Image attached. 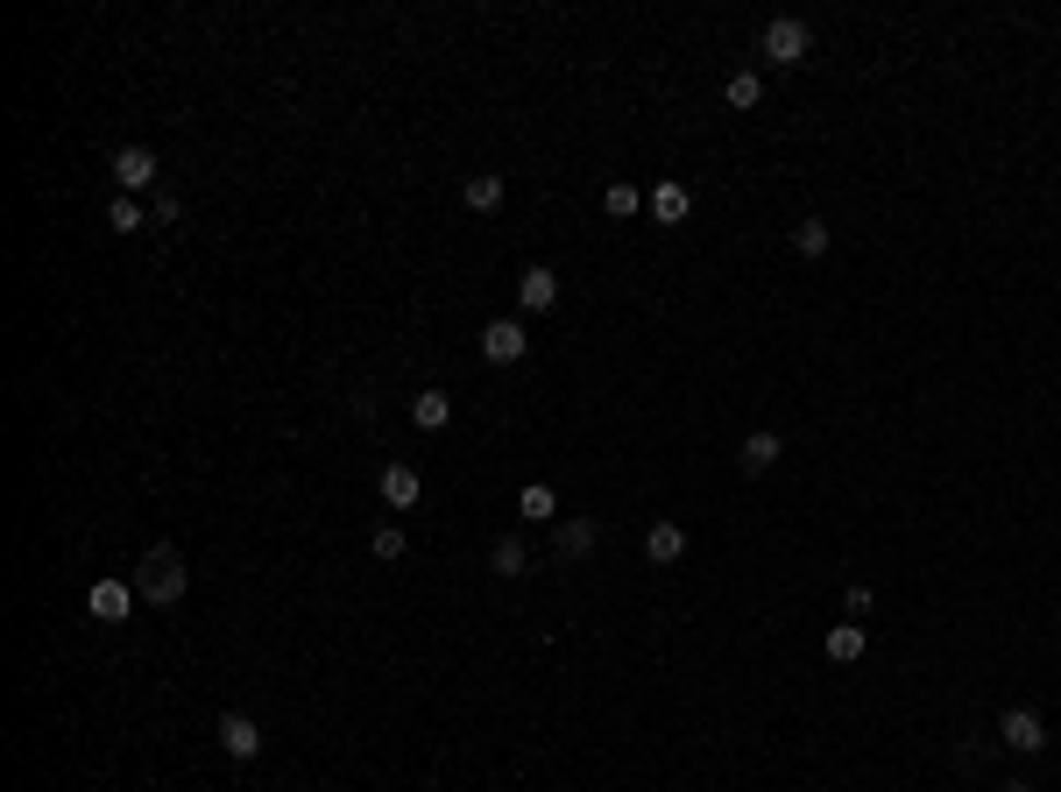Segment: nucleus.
I'll use <instances>...</instances> for the list:
<instances>
[{"instance_id": "nucleus-1", "label": "nucleus", "mask_w": 1061, "mask_h": 792, "mask_svg": "<svg viewBox=\"0 0 1061 792\" xmlns=\"http://www.w3.org/2000/svg\"><path fill=\"white\" fill-rule=\"evenodd\" d=\"M185 559H177L170 545H156V552H142V574H134V594H142V602H156V608H177L185 602Z\"/></svg>"}, {"instance_id": "nucleus-2", "label": "nucleus", "mask_w": 1061, "mask_h": 792, "mask_svg": "<svg viewBox=\"0 0 1061 792\" xmlns=\"http://www.w3.org/2000/svg\"><path fill=\"white\" fill-rule=\"evenodd\" d=\"M114 191L121 199H142V191H156V177H163V163H156V149H142V142H121L114 149Z\"/></svg>"}, {"instance_id": "nucleus-3", "label": "nucleus", "mask_w": 1061, "mask_h": 792, "mask_svg": "<svg viewBox=\"0 0 1061 792\" xmlns=\"http://www.w3.org/2000/svg\"><path fill=\"white\" fill-rule=\"evenodd\" d=\"M757 50L771 57V64H806V50H814V36H806L800 14H779V22H765V36H757Z\"/></svg>"}, {"instance_id": "nucleus-4", "label": "nucleus", "mask_w": 1061, "mask_h": 792, "mask_svg": "<svg viewBox=\"0 0 1061 792\" xmlns=\"http://www.w3.org/2000/svg\"><path fill=\"white\" fill-rule=\"evenodd\" d=\"M524 354H531V333H524V319H488V326H482V362L510 368V362H524Z\"/></svg>"}, {"instance_id": "nucleus-5", "label": "nucleus", "mask_w": 1061, "mask_h": 792, "mask_svg": "<svg viewBox=\"0 0 1061 792\" xmlns=\"http://www.w3.org/2000/svg\"><path fill=\"white\" fill-rule=\"evenodd\" d=\"M998 736H1005V750H1019V757H1034L1040 743H1048V722H1040L1034 708H1005L998 714Z\"/></svg>"}, {"instance_id": "nucleus-6", "label": "nucleus", "mask_w": 1061, "mask_h": 792, "mask_svg": "<svg viewBox=\"0 0 1061 792\" xmlns=\"http://www.w3.org/2000/svg\"><path fill=\"white\" fill-rule=\"evenodd\" d=\"M213 736H220V750L241 757V765H248V757H262V722H256V714H220Z\"/></svg>"}, {"instance_id": "nucleus-7", "label": "nucleus", "mask_w": 1061, "mask_h": 792, "mask_svg": "<svg viewBox=\"0 0 1061 792\" xmlns=\"http://www.w3.org/2000/svg\"><path fill=\"white\" fill-rule=\"evenodd\" d=\"M85 608H93V623H128L134 588L128 580H93V588H85Z\"/></svg>"}, {"instance_id": "nucleus-8", "label": "nucleus", "mask_w": 1061, "mask_h": 792, "mask_svg": "<svg viewBox=\"0 0 1061 792\" xmlns=\"http://www.w3.org/2000/svg\"><path fill=\"white\" fill-rule=\"evenodd\" d=\"M417 496H425L417 468L411 460H390V468H382V503H390V510H417Z\"/></svg>"}, {"instance_id": "nucleus-9", "label": "nucleus", "mask_w": 1061, "mask_h": 792, "mask_svg": "<svg viewBox=\"0 0 1061 792\" xmlns=\"http://www.w3.org/2000/svg\"><path fill=\"white\" fill-rule=\"evenodd\" d=\"M517 305H524V311H552V305H559V276H552L545 262H531L524 276H517Z\"/></svg>"}, {"instance_id": "nucleus-10", "label": "nucleus", "mask_w": 1061, "mask_h": 792, "mask_svg": "<svg viewBox=\"0 0 1061 792\" xmlns=\"http://www.w3.org/2000/svg\"><path fill=\"white\" fill-rule=\"evenodd\" d=\"M645 559H651V566H680V559H686V531L672 524V517H659V524L645 531Z\"/></svg>"}, {"instance_id": "nucleus-11", "label": "nucleus", "mask_w": 1061, "mask_h": 792, "mask_svg": "<svg viewBox=\"0 0 1061 792\" xmlns=\"http://www.w3.org/2000/svg\"><path fill=\"white\" fill-rule=\"evenodd\" d=\"M863 623H828V637H821V651H828V665H857L863 659Z\"/></svg>"}, {"instance_id": "nucleus-12", "label": "nucleus", "mask_w": 1061, "mask_h": 792, "mask_svg": "<svg viewBox=\"0 0 1061 792\" xmlns=\"http://www.w3.org/2000/svg\"><path fill=\"white\" fill-rule=\"evenodd\" d=\"M686 213H694V191H686V185H672V177H665V185L651 191V220H659V227H680Z\"/></svg>"}, {"instance_id": "nucleus-13", "label": "nucleus", "mask_w": 1061, "mask_h": 792, "mask_svg": "<svg viewBox=\"0 0 1061 792\" xmlns=\"http://www.w3.org/2000/svg\"><path fill=\"white\" fill-rule=\"evenodd\" d=\"M594 545H602V524H594V517H566L559 524V559H588Z\"/></svg>"}, {"instance_id": "nucleus-14", "label": "nucleus", "mask_w": 1061, "mask_h": 792, "mask_svg": "<svg viewBox=\"0 0 1061 792\" xmlns=\"http://www.w3.org/2000/svg\"><path fill=\"white\" fill-rule=\"evenodd\" d=\"M779 453H786V446H779V432H751V439H743V474H771V468H779Z\"/></svg>"}, {"instance_id": "nucleus-15", "label": "nucleus", "mask_w": 1061, "mask_h": 792, "mask_svg": "<svg viewBox=\"0 0 1061 792\" xmlns=\"http://www.w3.org/2000/svg\"><path fill=\"white\" fill-rule=\"evenodd\" d=\"M460 199H468V213H496L503 205V170H474L468 185H460Z\"/></svg>"}, {"instance_id": "nucleus-16", "label": "nucleus", "mask_w": 1061, "mask_h": 792, "mask_svg": "<svg viewBox=\"0 0 1061 792\" xmlns=\"http://www.w3.org/2000/svg\"><path fill=\"white\" fill-rule=\"evenodd\" d=\"M488 566H496V580H524L531 574V545H524V537H496Z\"/></svg>"}, {"instance_id": "nucleus-17", "label": "nucleus", "mask_w": 1061, "mask_h": 792, "mask_svg": "<svg viewBox=\"0 0 1061 792\" xmlns=\"http://www.w3.org/2000/svg\"><path fill=\"white\" fill-rule=\"evenodd\" d=\"M446 417H453V397H439V390L411 397V425L417 432H446Z\"/></svg>"}, {"instance_id": "nucleus-18", "label": "nucleus", "mask_w": 1061, "mask_h": 792, "mask_svg": "<svg viewBox=\"0 0 1061 792\" xmlns=\"http://www.w3.org/2000/svg\"><path fill=\"white\" fill-rule=\"evenodd\" d=\"M552 510H559V496H552L545 482H524V496H517V517H524V524H552Z\"/></svg>"}, {"instance_id": "nucleus-19", "label": "nucleus", "mask_w": 1061, "mask_h": 792, "mask_svg": "<svg viewBox=\"0 0 1061 792\" xmlns=\"http://www.w3.org/2000/svg\"><path fill=\"white\" fill-rule=\"evenodd\" d=\"M107 227H114V234H142V227H149V205L114 191V199H107Z\"/></svg>"}, {"instance_id": "nucleus-20", "label": "nucleus", "mask_w": 1061, "mask_h": 792, "mask_svg": "<svg viewBox=\"0 0 1061 792\" xmlns=\"http://www.w3.org/2000/svg\"><path fill=\"white\" fill-rule=\"evenodd\" d=\"M722 99H729V107H736V114H751L757 99H765V79H757V71H736V79L722 85Z\"/></svg>"}, {"instance_id": "nucleus-21", "label": "nucleus", "mask_w": 1061, "mask_h": 792, "mask_svg": "<svg viewBox=\"0 0 1061 792\" xmlns=\"http://www.w3.org/2000/svg\"><path fill=\"white\" fill-rule=\"evenodd\" d=\"M828 241H835V234H828V220H800V227H793V248H800L806 262H821V256H828Z\"/></svg>"}, {"instance_id": "nucleus-22", "label": "nucleus", "mask_w": 1061, "mask_h": 792, "mask_svg": "<svg viewBox=\"0 0 1061 792\" xmlns=\"http://www.w3.org/2000/svg\"><path fill=\"white\" fill-rule=\"evenodd\" d=\"M368 552H376V559H382V566H397V559H403V552H411V537H403L397 524H376V537H368Z\"/></svg>"}, {"instance_id": "nucleus-23", "label": "nucleus", "mask_w": 1061, "mask_h": 792, "mask_svg": "<svg viewBox=\"0 0 1061 792\" xmlns=\"http://www.w3.org/2000/svg\"><path fill=\"white\" fill-rule=\"evenodd\" d=\"M602 205H609V213H616V220H630L637 205H651V199H645V191H637V185H609V191H602Z\"/></svg>"}, {"instance_id": "nucleus-24", "label": "nucleus", "mask_w": 1061, "mask_h": 792, "mask_svg": "<svg viewBox=\"0 0 1061 792\" xmlns=\"http://www.w3.org/2000/svg\"><path fill=\"white\" fill-rule=\"evenodd\" d=\"M149 220H156V227H177V220H185V205H177V191H156V199H149Z\"/></svg>"}, {"instance_id": "nucleus-25", "label": "nucleus", "mask_w": 1061, "mask_h": 792, "mask_svg": "<svg viewBox=\"0 0 1061 792\" xmlns=\"http://www.w3.org/2000/svg\"><path fill=\"white\" fill-rule=\"evenodd\" d=\"M842 608H849V623H863V616H871V608H877V594H871V588H863V580H857V588L842 594Z\"/></svg>"}, {"instance_id": "nucleus-26", "label": "nucleus", "mask_w": 1061, "mask_h": 792, "mask_svg": "<svg viewBox=\"0 0 1061 792\" xmlns=\"http://www.w3.org/2000/svg\"><path fill=\"white\" fill-rule=\"evenodd\" d=\"M1005 792H1034V785H1026V779H1005Z\"/></svg>"}]
</instances>
